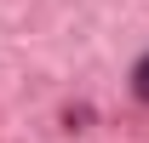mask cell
Instances as JSON below:
<instances>
[{
	"mask_svg": "<svg viewBox=\"0 0 149 143\" xmlns=\"http://www.w3.org/2000/svg\"><path fill=\"white\" fill-rule=\"evenodd\" d=\"M132 92H138V103H149V52L132 63Z\"/></svg>",
	"mask_w": 149,
	"mask_h": 143,
	"instance_id": "obj_1",
	"label": "cell"
}]
</instances>
